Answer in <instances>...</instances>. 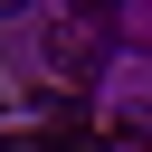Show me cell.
I'll list each match as a JSON object with an SVG mask.
<instances>
[{"mask_svg": "<svg viewBox=\"0 0 152 152\" xmlns=\"http://www.w3.org/2000/svg\"><path fill=\"white\" fill-rule=\"evenodd\" d=\"M86 57H95L86 28H48V66H86Z\"/></svg>", "mask_w": 152, "mask_h": 152, "instance_id": "cell-1", "label": "cell"}, {"mask_svg": "<svg viewBox=\"0 0 152 152\" xmlns=\"http://www.w3.org/2000/svg\"><path fill=\"white\" fill-rule=\"evenodd\" d=\"M114 152H152V133L142 124H114Z\"/></svg>", "mask_w": 152, "mask_h": 152, "instance_id": "cell-2", "label": "cell"}, {"mask_svg": "<svg viewBox=\"0 0 152 152\" xmlns=\"http://www.w3.org/2000/svg\"><path fill=\"white\" fill-rule=\"evenodd\" d=\"M10 10H19V0H0V19H10Z\"/></svg>", "mask_w": 152, "mask_h": 152, "instance_id": "cell-3", "label": "cell"}]
</instances>
